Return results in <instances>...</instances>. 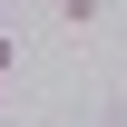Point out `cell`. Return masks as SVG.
I'll use <instances>...</instances> for the list:
<instances>
[{
    "label": "cell",
    "mask_w": 127,
    "mask_h": 127,
    "mask_svg": "<svg viewBox=\"0 0 127 127\" xmlns=\"http://www.w3.org/2000/svg\"><path fill=\"white\" fill-rule=\"evenodd\" d=\"M10 68H20V39H10V30H0V78H10Z\"/></svg>",
    "instance_id": "7a4b0ae2"
},
{
    "label": "cell",
    "mask_w": 127,
    "mask_h": 127,
    "mask_svg": "<svg viewBox=\"0 0 127 127\" xmlns=\"http://www.w3.org/2000/svg\"><path fill=\"white\" fill-rule=\"evenodd\" d=\"M0 88H10V78H0Z\"/></svg>",
    "instance_id": "3957f363"
},
{
    "label": "cell",
    "mask_w": 127,
    "mask_h": 127,
    "mask_svg": "<svg viewBox=\"0 0 127 127\" xmlns=\"http://www.w3.org/2000/svg\"><path fill=\"white\" fill-rule=\"evenodd\" d=\"M98 10H108V0H59V20H68V30H98Z\"/></svg>",
    "instance_id": "6da1fadb"
}]
</instances>
